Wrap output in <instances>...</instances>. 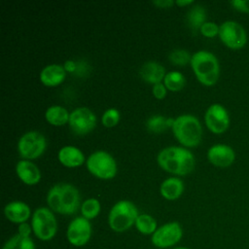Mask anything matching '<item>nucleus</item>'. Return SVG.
I'll use <instances>...</instances> for the list:
<instances>
[{"instance_id": "1", "label": "nucleus", "mask_w": 249, "mask_h": 249, "mask_svg": "<svg viewBox=\"0 0 249 249\" xmlns=\"http://www.w3.org/2000/svg\"><path fill=\"white\" fill-rule=\"evenodd\" d=\"M159 166L173 175L186 176L196 166L194 154L183 146H168L161 149L157 156Z\"/></svg>"}, {"instance_id": "2", "label": "nucleus", "mask_w": 249, "mask_h": 249, "mask_svg": "<svg viewBox=\"0 0 249 249\" xmlns=\"http://www.w3.org/2000/svg\"><path fill=\"white\" fill-rule=\"evenodd\" d=\"M46 201L48 207L60 215H73L81 207V196L79 190L69 183H57L47 193Z\"/></svg>"}, {"instance_id": "3", "label": "nucleus", "mask_w": 249, "mask_h": 249, "mask_svg": "<svg viewBox=\"0 0 249 249\" xmlns=\"http://www.w3.org/2000/svg\"><path fill=\"white\" fill-rule=\"evenodd\" d=\"M192 70L197 81L205 86H214L220 77V63L214 53L200 50L192 54L190 62Z\"/></svg>"}, {"instance_id": "4", "label": "nucleus", "mask_w": 249, "mask_h": 249, "mask_svg": "<svg viewBox=\"0 0 249 249\" xmlns=\"http://www.w3.org/2000/svg\"><path fill=\"white\" fill-rule=\"evenodd\" d=\"M171 129L176 140L185 148H195L201 142V124L192 114H183L176 117Z\"/></svg>"}, {"instance_id": "5", "label": "nucleus", "mask_w": 249, "mask_h": 249, "mask_svg": "<svg viewBox=\"0 0 249 249\" xmlns=\"http://www.w3.org/2000/svg\"><path fill=\"white\" fill-rule=\"evenodd\" d=\"M139 215L136 205L127 199L117 201L108 214V225L115 232H124L134 226Z\"/></svg>"}, {"instance_id": "6", "label": "nucleus", "mask_w": 249, "mask_h": 249, "mask_svg": "<svg viewBox=\"0 0 249 249\" xmlns=\"http://www.w3.org/2000/svg\"><path fill=\"white\" fill-rule=\"evenodd\" d=\"M88 171L101 180H111L118 173L115 158L108 152L98 150L91 153L86 160Z\"/></svg>"}, {"instance_id": "7", "label": "nucleus", "mask_w": 249, "mask_h": 249, "mask_svg": "<svg viewBox=\"0 0 249 249\" xmlns=\"http://www.w3.org/2000/svg\"><path fill=\"white\" fill-rule=\"evenodd\" d=\"M31 227L34 235L42 241L52 240L57 232V221L49 207L36 208L31 216Z\"/></svg>"}, {"instance_id": "8", "label": "nucleus", "mask_w": 249, "mask_h": 249, "mask_svg": "<svg viewBox=\"0 0 249 249\" xmlns=\"http://www.w3.org/2000/svg\"><path fill=\"white\" fill-rule=\"evenodd\" d=\"M21 160H33L39 159L47 149L46 137L37 130H29L23 133L17 144Z\"/></svg>"}, {"instance_id": "9", "label": "nucleus", "mask_w": 249, "mask_h": 249, "mask_svg": "<svg viewBox=\"0 0 249 249\" xmlns=\"http://www.w3.org/2000/svg\"><path fill=\"white\" fill-rule=\"evenodd\" d=\"M219 38L231 50H240L247 43L245 28L235 20H226L220 24Z\"/></svg>"}, {"instance_id": "10", "label": "nucleus", "mask_w": 249, "mask_h": 249, "mask_svg": "<svg viewBox=\"0 0 249 249\" xmlns=\"http://www.w3.org/2000/svg\"><path fill=\"white\" fill-rule=\"evenodd\" d=\"M182 236L183 229L181 225L176 221H172L160 226L151 235V242L157 248L165 249L179 243Z\"/></svg>"}, {"instance_id": "11", "label": "nucleus", "mask_w": 249, "mask_h": 249, "mask_svg": "<svg viewBox=\"0 0 249 249\" xmlns=\"http://www.w3.org/2000/svg\"><path fill=\"white\" fill-rule=\"evenodd\" d=\"M96 115L89 108L77 107L70 112L68 125L73 133L77 135H87L96 126Z\"/></svg>"}, {"instance_id": "12", "label": "nucleus", "mask_w": 249, "mask_h": 249, "mask_svg": "<svg viewBox=\"0 0 249 249\" xmlns=\"http://www.w3.org/2000/svg\"><path fill=\"white\" fill-rule=\"evenodd\" d=\"M204 123L212 133L222 134L230 127V114L222 104L213 103L204 113Z\"/></svg>"}, {"instance_id": "13", "label": "nucleus", "mask_w": 249, "mask_h": 249, "mask_svg": "<svg viewBox=\"0 0 249 249\" xmlns=\"http://www.w3.org/2000/svg\"><path fill=\"white\" fill-rule=\"evenodd\" d=\"M92 227L89 220L79 216L74 218L66 230V238L68 242L75 247L85 246L90 239Z\"/></svg>"}, {"instance_id": "14", "label": "nucleus", "mask_w": 249, "mask_h": 249, "mask_svg": "<svg viewBox=\"0 0 249 249\" xmlns=\"http://www.w3.org/2000/svg\"><path fill=\"white\" fill-rule=\"evenodd\" d=\"M208 161L216 167H229L235 160L234 150L227 144H214L208 150L206 154Z\"/></svg>"}, {"instance_id": "15", "label": "nucleus", "mask_w": 249, "mask_h": 249, "mask_svg": "<svg viewBox=\"0 0 249 249\" xmlns=\"http://www.w3.org/2000/svg\"><path fill=\"white\" fill-rule=\"evenodd\" d=\"M30 206L21 200H13L4 207V215L8 221L18 226L27 222L32 216Z\"/></svg>"}, {"instance_id": "16", "label": "nucleus", "mask_w": 249, "mask_h": 249, "mask_svg": "<svg viewBox=\"0 0 249 249\" xmlns=\"http://www.w3.org/2000/svg\"><path fill=\"white\" fill-rule=\"evenodd\" d=\"M15 170L18 179L27 186H34L41 181V170L32 160H18L16 163Z\"/></svg>"}, {"instance_id": "17", "label": "nucleus", "mask_w": 249, "mask_h": 249, "mask_svg": "<svg viewBox=\"0 0 249 249\" xmlns=\"http://www.w3.org/2000/svg\"><path fill=\"white\" fill-rule=\"evenodd\" d=\"M57 160L61 165L68 168H76L86 163V156L80 148L73 145H65L57 152Z\"/></svg>"}, {"instance_id": "18", "label": "nucleus", "mask_w": 249, "mask_h": 249, "mask_svg": "<svg viewBox=\"0 0 249 249\" xmlns=\"http://www.w3.org/2000/svg\"><path fill=\"white\" fill-rule=\"evenodd\" d=\"M66 78V71L61 64L52 63L42 68L39 74L40 82L48 88H55L61 85Z\"/></svg>"}, {"instance_id": "19", "label": "nucleus", "mask_w": 249, "mask_h": 249, "mask_svg": "<svg viewBox=\"0 0 249 249\" xmlns=\"http://www.w3.org/2000/svg\"><path fill=\"white\" fill-rule=\"evenodd\" d=\"M139 74L143 81L154 86L163 82L166 72L164 66L160 63L157 61H148L141 66Z\"/></svg>"}, {"instance_id": "20", "label": "nucleus", "mask_w": 249, "mask_h": 249, "mask_svg": "<svg viewBox=\"0 0 249 249\" xmlns=\"http://www.w3.org/2000/svg\"><path fill=\"white\" fill-rule=\"evenodd\" d=\"M184 188V182L179 177H168L160 183V194L166 200H176L182 196Z\"/></svg>"}, {"instance_id": "21", "label": "nucleus", "mask_w": 249, "mask_h": 249, "mask_svg": "<svg viewBox=\"0 0 249 249\" xmlns=\"http://www.w3.org/2000/svg\"><path fill=\"white\" fill-rule=\"evenodd\" d=\"M70 112L63 106L52 105L45 112L46 121L53 126H63L68 124Z\"/></svg>"}, {"instance_id": "22", "label": "nucleus", "mask_w": 249, "mask_h": 249, "mask_svg": "<svg viewBox=\"0 0 249 249\" xmlns=\"http://www.w3.org/2000/svg\"><path fill=\"white\" fill-rule=\"evenodd\" d=\"M134 226L136 230L144 235H152L159 228L157 220L152 215L146 213L138 215Z\"/></svg>"}, {"instance_id": "23", "label": "nucleus", "mask_w": 249, "mask_h": 249, "mask_svg": "<svg viewBox=\"0 0 249 249\" xmlns=\"http://www.w3.org/2000/svg\"><path fill=\"white\" fill-rule=\"evenodd\" d=\"M162 83L167 90L176 92L184 89L186 86V78L179 71H170L166 73Z\"/></svg>"}, {"instance_id": "24", "label": "nucleus", "mask_w": 249, "mask_h": 249, "mask_svg": "<svg viewBox=\"0 0 249 249\" xmlns=\"http://www.w3.org/2000/svg\"><path fill=\"white\" fill-rule=\"evenodd\" d=\"M187 18L190 27L195 31H199L202 24L207 21L205 9L200 5H196L189 11Z\"/></svg>"}, {"instance_id": "25", "label": "nucleus", "mask_w": 249, "mask_h": 249, "mask_svg": "<svg viewBox=\"0 0 249 249\" xmlns=\"http://www.w3.org/2000/svg\"><path fill=\"white\" fill-rule=\"evenodd\" d=\"M2 249H36V246L31 237H24L16 233L4 243Z\"/></svg>"}, {"instance_id": "26", "label": "nucleus", "mask_w": 249, "mask_h": 249, "mask_svg": "<svg viewBox=\"0 0 249 249\" xmlns=\"http://www.w3.org/2000/svg\"><path fill=\"white\" fill-rule=\"evenodd\" d=\"M80 211L84 218L90 221L99 215L101 211V203L95 197L87 198L82 202Z\"/></svg>"}, {"instance_id": "27", "label": "nucleus", "mask_w": 249, "mask_h": 249, "mask_svg": "<svg viewBox=\"0 0 249 249\" xmlns=\"http://www.w3.org/2000/svg\"><path fill=\"white\" fill-rule=\"evenodd\" d=\"M146 127L152 133H161L168 127L167 118L162 115H153L146 121Z\"/></svg>"}, {"instance_id": "28", "label": "nucleus", "mask_w": 249, "mask_h": 249, "mask_svg": "<svg viewBox=\"0 0 249 249\" xmlns=\"http://www.w3.org/2000/svg\"><path fill=\"white\" fill-rule=\"evenodd\" d=\"M121 120V113L117 108H108L104 111L101 117V124L107 128L116 126Z\"/></svg>"}, {"instance_id": "29", "label": "nucleus", "mask_w": 249, "mask_h": 249, "mask_svg": "<svg viewBox=\"0 0 249 249\" xmlns=\"http://www.w3.org/2000/svg\"><path fill=\"white\" fill-rule=\"evenodd\" d=\"M169 60L174 64L178 66H184L187 65L188 63L191 62L192 59V54L186 50L182 49H177L172 51L169 55H168Z\"/></svg>"}, {"instance_id": "30", "label": "nucleus", "mask_w": 249, "mask_h": 249, "mask_svg": "<svg viewBox=\"0 0 249 249\" xmlns=\"http://www.w3.org/2000/svg\"><path fill=\"white\" fill-rule=\"evenodd\" d=\"M220 25H218L214 21H206L202 24L199 29V32L202 36L206 38H214L215 36L219 35Z\"/></svg>"}, {"instance_id": "31", "label": "nucleus", "mask_w": 249, "mask_h": 249, "mask_svg": "<svg viewBox=\"0 0 249 249\" xmlns=\"http://www.w3.org/2000/svg\"><path fill=\"white\" fill-rule=\"evenodd\" d=\"M152 93L155 98L161 100V99L165 98V96L167 94V89L165 88L163 83H159L152 87Z\"/></svg>"}, {"instance_id": "32", "label": "nucleus", "mask_w": 249, "mask_h": 249, "mask_svg": "<svg viewBox=\"0 0 249 249\" xmlns=\"http://www.w3.org/2000/svg\"><path fill=\"white\" fill-rule=\"evenodd\" d=\"M230 4L236 11L249 14V0H232Z\"/></svg>"}, {"instance_id": "33", "label": "nucleus", "mask_w": 249, "mask_h": 249, "mask_svg": "<svg viewBox=\"0 0 249 249\" xmlns=\"http://www.w3.org/2000/svg\"><path fill=\"white\" fill-rule=\"evenodd\" d=\"M33 232L32 231V227H31V224L25 222V223H22L20 225L18 226V232L19 235L21 236H24V237H30L31 233Z\"/></svg>"}, {"instance_id": "34", "label": "nucleus", "mask_w": 249, "mask_h": 249, "mask_svg": "<svg viewBox=\"0 0 249 249\" xmlns=\"http://www.w3.org/2000/svg\"><path fill=\"white\" fill-rule=\"evenodd\" d=\"M153 4L159 8L167 9V8L172 7L175 4V1H173V0H157V1H153Z\"/></svg>"}, {"instance_id": "35", "label": "nucleus", "mask_w": 249, "mask_h": 249, "mask_svg": "<svg viewBox=\"0 0 249 249\" xmlns=\"http://www.w3.org/2000/svg\"><path fill=\"white\" fill-rule=\"evenodd\" d=\"M63 67L66 71V73H75L77 69V62L72 59H67L63 63Z\"/></svg>"}, {"instance_id": "36", "label": "nucleus", "mask_w": 249, "mask_h": 249, "mask_svg": "<svg viewBox=\"0 0 249 249\" xmlns=\"http://www.w3.org/2000/svg\"><path fill=\"white\" fill-rule=\"evenodd\" d=\"M194 4L193 0H176L175 1V5L179 6V7H185V6H189Z\"/></svg>"}, {"instance_id": "37", "label": "nucleus", "mask_w": 249, "mask_h": 249, "mask_svg": "<svg viewBox=\"0 0 249 249\" xmlns=\"http://www.w3.org/2000/svg\"><path fill=\"white\" fill-rule=\"evenodd\" d=\"M171 249H191L189 247H185V246H179V247H173Z\"/></svg>"}]
</instances>
